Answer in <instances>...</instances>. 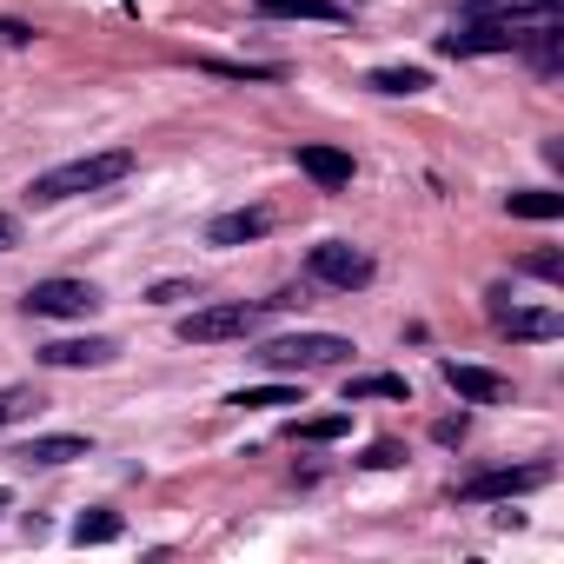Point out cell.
Listing matches in <instances>:
<instances>
[{"label": "cell", "mask_w": 564, "mask_h": 564, "mask_svg": "<svg viewBox=\"0 0 564 564\" xmlns=\"http://www.w3.org/2000/svg\"><path fill=\"white\" fill-rule=\"evenodd\" d=\"M34 405H41V399H34L28 386H8V392H0V425H14V419H28Z\"/></svg>", "instance_id": "603a6c76"}, {"label": "cell", "mask_w": 564, "mask_h": 564, "mask_svg": "<svg viewBox=\"0 0 564 564\" xmlns=\"http://www.w3.org/2000/svg\"><path fill=\"white\" fill-rule=\"evenodd\" d=\"M199 67L219 80H279V67H246V61H199Z\"/></svg>", "instance_id": "7402d4cb"}, {"label": "cell", "mask_w": 564, "mask_h": 564, "mask_svg": "<svg viewBox=\"0 0 564 564\" xmlns=\"http://www.w3.org/2000/svg\"><path fill=\"white\" fill-rule=\"evenodd\" d=\"M485 300H491V319H498L505 339H557V333H564V319H557L551 306H511L505 286H491Z\"/></svg>", "instance_id": "ba28073f"}, {"label": "cell", "mask_w": 564, "mask_h": 564, "mask_svg": "<svg viewBox=\"0 0 564 564\" xmlns=\"http://www.w3.org/2000/svg\"><path fill=\"white\" fill-rule=\"evenodd\" d=\"M21 246V219L14 213H0V252H14Z\"/></svg>", "instance_id": "83f0119b"}, {"label": "cell", "mask_w": 564, "mask_h": 564, "mask_svg": "<svg viewBox=\"0 0 564 564\" xmlns=\"http://www.w3.org/2000/svg\"><path fill=\"white\" fill-rule=\"evenodd\" d=\"M259 319H265V300H259V306L232 300V306H199V313H186L173 333H180V346H226V339H246Z\"/></svg>", "instance_id": "7a4b0ae2"}, {"label": "cell", "mask_w": 564, "mask_h": 564, "mask_svg": "<svg viewBox=\"0 0 564 564\" xmlns=\"http://www.w3.org/2000/svg\"><path fill=\"white\" fill-rule=\"evenodd\" d=\"M127 173H133V153H127V147H107V153H80V160H67V166H47V173H34L28 199H34V206H61V199H80V193L120 186Z\"/></svg>", "instance_id": "6da1fadb"}, {"label": "cell", "mask_w": 564, "mask_h": 564, "mask_svg": "<svg viewBox=\"0 0 564 564\" xmlns=\"http://www.w3.org/2000/svg\"><path fill=\"white\" fill-rule=\"evenodd\" d=\"M259 359L272 372H319V366H346L352 339H339V333H293V339H272Z\"/></svg>", "instance_id": "3957f363"}, {"label": "cell", "mask_w": 564, "mask_h": 564, "mask_svg": "<svg viewBox=\"0 0 564 564\" xmlns=\"http://www.w3.org/2000/svg\"><path fill=\"white\" fill-rule=\"evenodd\" d=\"M173 300H199L186 279H166V286H153V306H173Z\"/></svg>", "instance_id": "d4e9b609"}, {"label": "cell", "mask_w": 564, "mask_h": 564, "mask_svg": "<svg viewBox=\"0 0 564 564\" xmlns=\"http://www.w3.org/2000/svg\"><path fill=\"white\" fill-rule=\"evenodd\" d=\"M518 272H524V279H544V286H557V279H564V252H557V246H538V252L518 259Z\"/></svg>", "instance_id": "44dd1931"}, {"label": "cell", "mask_w": 564, "mask_h": 564, "mask_svg": "<svg viewBox=\"0 0 564 564\" xmlns=\"http://www.w3.org/2000/svg\"><path fill=\"white\" fill-rule=\"evenodd\" d=\"M8 505H14V491H8V485H0V511H8Z\"/></svg>", "instance_id": "f546056e"}, {"label": "cell", "mask_w": 564, "mask_h": 564, "mask_svg": "<svg viewBox=\"0 0 564 564\" xmlns=\"http://www.w3.org/2000/svg\"><path fill=\"white\" fill-rule=\"evenodd\" d=\"M366 471H392V465H405V452L392 445V438H379V445H366V458H359Z\"/></svg>", "instance_id": "cb8c5ba5"}, {"label": "cell", "mask_w": 564, "mask_h": 564, "mask_svg": "<svg viewBox=\"0 0 564 564\" xmlns=\"http://www.w3.org/2000/svg\"><path fill=\"white\" fill-rule=\"evenodd\" d=\"M531 8H544V14H557V8H564V0H531Z\"/></svg>", "instance_id": "f1b7e54d"}, {"label": "cell", "mask_w": 564, "mask_h": 564, "mask_svg": "<svg viewBox=\"0 0 564 564\" xmlns=\"http://www.w3.org/2000/svg\"><path fill=\"white\" fill-rule=\"evenodd\" d=\"M538 485H551V465L538 458V465H498V471H478V478H465L452 498L458 505H491V498H518V491H538Z\"/></svg>", "instance_id": "52a82bcc"}, {"label": "cell", "mask_w": 564, "mask_h": 564, "mask_svg": "<svg viewBox=\"0 0 564 564\" xmlns=\"http://www.w3.org/2000/svg\"><path fill=\"white\" fill-rule=\"evenodd\" d=\"M366 87H372V94H425L432 74H425V67H372Z\"/></svg>", "instance_id": "e0dca14e"}, {"label": "cell", "mask_w": 564, "mask_h": 564, "mask_svg": "<svg viewBox=\"0 0 564 564\" xmlns=\"http://www.w3.org/2000/svg\"><path fill=\"white\" fill-rule=\"evenodd\" d=\"M28 41H34L28 21H0V47H28Z\"/></svg>", "instance_id": "484cf974"}, {"label": "cell", "mask_w": 564, "mask_h": 564, "mask_svg": "<svg viewBox=\"0 0 564 564\" xmlns=\"http://www.w3.org/2000/svg\"><path fill=\"white\" fill-rule=\"evenodd\" d=\"M127 524H120V511H80L74 518V544H113Z\"/></svg>", "instance_id": "ac0fdd59"}, {"label": "cell", "mask_w": 564, "mask_h": 564, "mask_svg": "<svg viewBox=\"0 0 564 564\" xmlns=\"http://www.w3.org/2000/svg\"><path fill=\"white\" fill-rule=\"evenodd\" d=\"M366 399H412V386L399 372H366V379H346V405H366Z\"/></svg>", "instance_id": "2e32d148"}, {"label": "cell", "mask_w": 564, "mask_h": 564, "mask_svg": "<svg viewBox=\"0 0 564 564\" xmlns=\"http://www.w3.org/2000/svg\"><path fill=\"white\" fill-rule=\"evenodd\" d=\"M518 41H524V21L491 14V21H458L452 34H438V54L445 61H478V54H518Z\"/></svg>", "instance_id": "5b68a950"}, {"label": "cell", "mask_w": 564, "mask_h": 564, "mask_svg": "<svg viewBox=\"0 0 564 564\" xmlns=\"http://www.w3.org/2000/svg\"><path fill=\"white\" fill-rule=\"evenodd\" d=\"M505 213H511V219H564V193H551V186L505 193Z\"/></svg>", "instance_id": "9a60e30c"}, {"label": "cell", "mask_w": 564, "mask_h": 564, "mask_svg": "<svg viewBox=\"0 0 564 564\" xmlns=\"http://www.w3.org/2000/svg\"><path fill=\"white\" fill-rule=\"evenodd\" d=\"M445 386L465 405H505L511 399V379H498L491 366H465V359H445Z\"/></svg>", "instance_id": "9c48e42d"}, {"label": "cell", "mask_w": 564, "mask_h": 564, "mask_svg": "<svg viewBox=\"0 0 564 564\" xmlns=\"http://www.w3.org/2000/svg\"><path fill=\"white\" fill-rule=\"evenodd\" d=\"M432 438H438V445H458V438H465V412H458V419H438Z\"/></svg>", "instance_id": "4316f807"}, {"label": "cell", "mask_w": 564, "mask_h": 564, "mask_svg": "<svg viewBox=\"0 0 564 564\" xmlns=\"http://www.w3.org/2000/svg\"><path fill=\"white\" fill-rule=\"evenodd\" d=\"M272 232V213L265 206H232L206 226V246H246V239H265Z\"/></svg>", "instance_id": "8fae6325"}, {"label": "cell", "mask_w": 564, "mask_h": 564, "mask_svg": "<svg viewBox=\"0 0 564 564\" xmlns=\"http://www.w3.org/2000/svg\"><path fill=\"white\" fill-rule=\"evenodd\" d=\"M113 339H54V346H41V366H61V372H74V366H113Z\"/></svg>", "instance_id": "7c38bea8"}, {"label": "cell", "mask_w": 564, "mask_h": 564, "mask_svg": "<svg viewBox=\"0 0 564 564\" xmlns=\"http://www.w3.org/2000/svg\"><path fill=\"white\" fill-rule=\"evenodd\" d=\"M226 405H246V412H272V405H300V386H246V392H232Z\"/></svg>", "instance_id": "d6986e66"}, {"label": "cell", "mask_w": 564, "mask_h": 564, "mask_svg": "<svg viewBox=\"0 0 564 564\" xmlns=\"http://www.w3.org/2000/svg\"><path fill=\"white\" fill-rule=\"evenodd\" d=\"M306 272L319 279V286H339V293H366L372 286V252L352 246V239H319L306 252Z\"/></svg>", "instance_id": "277c9868"}, {"label": "cell", "mask_w": 564, "mask_h": 564, "mask_svg": "<svg viewBox=\"0 0 564 564\" xmlns=\"http://www.w3.org/2000/svg\"><path fill=\"white\" fill-rule=\"evenodd\" d=\"M265 21H326V28H346L352 14L339 8V0H259Z\"/></svg>", "instance_id": "4fadbf2b"}, {"label": "cell", "mask_w": 564, "mask_h": 564, "mask_svg": "<svg viewBox=\"0 0 564 564\" xmlns=\"http://www.w3.org/2000/svg\"><path fill=\"white\" fill-rule=\"evenodd\" d=\"M14 458H21V465H74V458H87V438H74V432H54V438H28Z\"/></svg>", "instance_id": "5bb4252c"}, {"label": "cell", "mask_w": 564, "mask_h": 564, "mask_svg": "<svg viewBox=\"0 0 564 564\" xmlns=\"http://www.w3.org/2000/svg\"><path fill=\"white\" fill-rule=\"evenodd\" d=\"M346 432H352V412H326V419H300L293 425V438H306V445H333Z\"/></svg>", "instance_id": "ffe728a7"}, {"label": "cell", "mask_w": 564, "mask_h": 564, "mask_svg": "<svg viewBox=\"0 0 564 564\" xmlns=\"http://www.w3.org/2000/svg\"><path fill=\"white\" fill-rule=\"evenodd\" d=\"M21 306L34 319H87L100 306V286H87V279H41V286H28Z\"/></svg>", "instance_id": "8992f818"}, {"label": "cell", "mask_w": 564, "mask_h": 564, "mask_svg": "<svg viewBox=\"0 0 564 564\" xmlns=\"http://www.w3.org/2000/svg\"><path fill=\"white\" fill-rule=\"evenodd\" d=\"M293 160H300V173H306L319 193H346V186H352V153H339V147H319V140H313V147H300Z\"/></svg>", "instance_id": "30bf717a"}]
</instances>
